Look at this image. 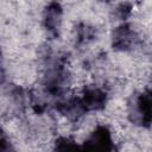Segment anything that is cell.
<instances>
[{"mask_svg":"<svg viewBox=\"0 0 152 152\" xmlns=\"http://www.w3.org/2000/svg\"><path fill=\"white\" fill-rule=\"evenodd\" d=\"M80 146L69 139H61L56 144L55 152H78Z\"/></svg>","mask_w":152,"mask_h":152,"instance_id":"3957f363","label":"cell"},{"mask_svg":"<svg viewBox=\"0 0 152 152\" xmlns=\"http://www.w3.org/2000/svg\"><path fill=\"white\" fill-rule=\"evenodd\" d=\"M103 103H104V94L101 90L96 88H91L84 93V96L82 100V104L84 106V108L96 109V108H100Z\"/></svg>","mask_w":152,"mask_h":152,"instance_id":"6da1fadb","label":"cell"},{"mask_svg":"<svg viewBox=\"0 0 152 152\" xmlns=\"http://www.w3.org/2000/svg\"><path fill=\"white\" fill-rule=\"evenodd\" d=\"M138 108L141 114L142 121L145 124H150L151 121V96L150 93H144L138 100Z\"/></svg>","mask_w":152,"mask_h":152,"instance_id":"7a4b0ae2","label":"cell"},{"mask_svg":"<svg viewBox=\"0 0 152 152\" xmlns=\"http://www.w3.org/2000/svg\"><path fill=\"white\" fill-rule=\"evenodd\" d=\"M8 150H10V146L7 141L0 139V152H8Z\"/></svg>","mask_w":152,"mask_h":152,"instance_id":"277c9868","label":"cell"}]
</instances>
